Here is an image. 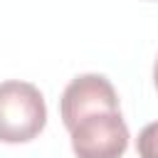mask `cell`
Segmentation results:
<instances>
[{
  "mask_svg": "<svg viewBox=\"0 0 158 158\" xmlns=\"http://www.w3.org/2000/svg\"><path fill=\"white\" fill-rule=\"evenodd\" d=\"M47 123V104L42 91L20 79L0 81V141L27 143L42 133Z\"/></svg>",
  "mask_w": 158,
  "mask_h": 158,
  "instance_id": "6da1fadb",
  "label": "cell"
},
{
  "mask_svg": "<svg viewBox=\"0 0 158 158\" xmlns=\"http://www.w3.org/2000/svg\"><path fill=\"white\" fill-rule=\"evenodd\" d=\"M69 136L77 158H121L131 138L121 109H99L81 116Z\"/></svg>",
  "mask_w": 158,
  "mask_h": 158,
  "instance_id": "7a4b0ae2",
  "label": "cell"
},
{
  "mask_svg": "<svg viewBox=\"0 0 158 158\" xmlns=\"http://www.w3.org/2000/svg\"><path fill=\"white\" fill-rule=\"evenodd\" d=\"M99 109H118V94L104 74H79L74 77L59 99V116L67 131L86 114Z\"/></svg>",
  "mask_w": 158,
  "mask_h": 158,
  "instance_id": "3957f363",
  "label": "cell"
},
{
  "mask_svg": "<svg viewBox=\"0 0 158 158\" xmlns=\"http://www.w3.org/2000/svg\"><path fill=\"white\" fill-rule=\"evenodd\" d=\"M136 151L138 158H158V121L141 128L136 138Z\"/></svg>",
  "mask_w": 158,
  "mask_h": 158,
  "instance_id": "277c9868",
  "label": "cell"
},
{
  "mask_svg": "<svg viewBox=\"0 0 158 158\" xmlns=\"http://www.w3.org/2000/svg\"><path fill=\"white\" fill-rule=\"evenodd\" d=\"M153 84H156V89H158V59H156V64H153Z\"/></svg>",
  "mask_w": 158,
  "mask_h": 158,
  "instance_id": "5b68a950",
  "label": "cell"
}]
</instances>
